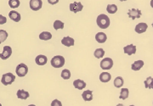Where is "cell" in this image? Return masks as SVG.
<instances>
[{
    "instance_id": "30",
    "label": "cell",
    "mask_w": 153,
    "mask_h": 106,
    "mask_svg": "<svg viewBox=\"0 0 153 106\" xmlns=\"http://www.w3.org/2000/svg\"><path fill=\"white\" fill-rule=\"evenodd\" d=\"M54 28H55V30L63 29L64 28V23L60 21H55L54 22Z\"/></svg>"
},
{
    "instance_id": "5",
    "label": "cell",
    "mask_w": 153,
    "mask_h": 106,
    "mask_svg": "<svg viewBox=\"0 0 153 106\" xmlns=\"http://www.w3.org/2000/svg\"><path fill=\"white\" fill-rule=\"evenodd\" d=\"M113 66V60L111 58H105L100 62V67L104 71H108Z\"/></svg>"
},
{
    "instance_id": "8",
    "label": "cell",
    "mask_w": 153,
    "mask_h": 106,
    "mask_svg": "<svg viewBox=\"0 0 153 106\" xmlns=\"http://www.w3.org/2000/svg\"><path fill=\"white\" fill-rule=\"evenodd\" d=\"M83 6L80 2H74L70 4V10L71 12H74L75 14L79 11H82Z\"/></svg>"
},
{
    "instance_id": "27",
    "label": "cell",
    "mask_w": 153,
    "mask_h": 106,
    "mask_svg": "<svg viewBox=\"0 0 153 106\" xmlns=\"http://www.w3.org/2000/svg\"><path fill=\"white\" fill-rule=\"evenodd\" d=\"M61 77L65 80H68V79L71 78V72L69 70L67 69H65L61 71Z\"/></svg>"
},
{
    "instance_id": "1",
    "label": "cell",
    "mask_w": 153,
    "mask_h": 106,
    "mask_svg": "<svg viewBox=\"0 0 153 106\" xmlns=\"http://www.w3.org/2000/svg\"><path fill=\"white\" fill-rule=\"evenodd\" d=\"M97 25L101 29H106L107 27H109L110 26V19L109 17L107 16L106 15L101 14L97 17L96 20Z\"/></svg>"
},
{
    "instance_id": "4",
    "label": "cell",
    "mask_w": 153,
    "mask_h": 106,
    "mask_svg": "<svg viewBox=\"0 0 153 106\" xmlns=\"http://www.w3.org/2000/svg\"><path fill=\"white\" fill-rule=\"evenodd\" d=\"M16 72L17 76L20 77H25L28 72V67L26 64H20L16 66Z\"/></svg>"
},
{
    "instance_id": "11",
    "label": "cell",
    "mask_w": 153,
    "mask_h": 106,
    "mask_svg": "<svg viewBox=\"0 0 153 106\" xmlns=\"http://www.w3.org/2000/svg\"><path fill=\"white\" fill-rule=\"evenodd\" d=\"M123 51H124L125 54H128V55L134 54L136 53V46H134V44H129L128 46H125L123 48Z\"/></svg>"
},
{
    "instance_id": "19",
    "label": "cell",
    "mask_w": 153,
    "mask_h": 106,
    "mask_svg": "<svg viewBox=\"0 0 153 106\" xmlns=\"http://www.w3.org/2000/svg\"><path fill=\"white\" fill-rule=\"evenodd\" d=\"M29 93L25 91V90H18L17 91V97L20 99H27V98H29Z\"/></svg>"
},
{
    "instance_id": "14",
    "label": "cell",
    "mask_w": 153,
    "mask_h": 106,
    "mask_svg": "<svg viewBox=\"0 0 153 106\" xmlns=\"http://www.w3.org/2000/svg\"><path fill=\"white\" fill-rule=\"evenodd\" d=\"M61 43L63 45H65V46H66V47H71V46L74 45L75 41L71 37H65V38H63L62 40H61Z\"/></svg>"
},
{
    "instance_id": "28",
    "label": "cell",
    "mask_w": 153,
    "mask_h": 106,
    "mask_svg": "<svg viewBox=\"0 0 153 106\" xmlns=\"http://www.w3.org/2000/svg\"><path fill=\"white\" fill-rule=\"evenodd\" d=\"M9 5L12 9L18 8L19 5H20V1L19 0H10L9 1Z\"/></svg>"
},
{
    "instance_id": "39",
    "label": "cell",
    "mask_w": 153,
    "mask_h": 106,
    "mask_svg": "<svg viewBox=\"0 0 153 106\" xmlns=\"http://www.w3.org/2000/svg\"><path fill=\"white\" fill-rule=\"evenodd\" d=\"M152 89H153V87H152Z\"/></svg>"
},
{
    "instance_id": "37",
    "label": "cell",
    "mask_w": 153,
    "mask_h": 106,
    "mask_svg": "<svg viewBox=\"0 0 153 106\" xmlns=\"http://www.w3.org/2000/svg\"><path fill=\"white\" fill-rule=\"evenodd\" d=\"M129 106H135V105H129Z\"/></svg>"
},
{
    "instance_id": "16",
    "label": "cell",
    "mask_w": 153,
    "mask_h": 106,
    "mask_svg": "<svg viewBox=\"0 0 153 106\" xmlns=\"http://www.w3.org/2000/svg\"><path fill=\"white\" fill-rule=\"evenodd\" d=\"M82 98L84 101H91L93 99V93L90 90L83 91L82 93Z\"/></svg>"
},
{
    "instance_id": "7",
    "label": "cell",
    "mask_w": 153,
    "mask_h": 106,
    "mask_svg": "<svg viewBox=\"0 0 153 106\" xmlns=\"http://www.w3.org/2000/svg\"><path fill=\"white\" fill-rule=\"evenodd\" d=\"M12 54V49L10 46H4V50H3V53L0 54V57L2 60H7L9 59L10 57Z\"/></svg>"
},
{
    "instance_id": "15",
    "label": "cell",
    "mask_w": 153,
    "mask_h": 106,
    "mask_svg": "<svg viewBox=\"0 0 153 106\" xmlns=\"http://www.w3.org/2000/svg\"><path fill=\"white\" fill-rule=\"evenodd\" d=\"M73 86L76 88V89L82 90L86 88V83H85V82H83L82 80L76 79V80H75V81L73 82Z\"/></svg>"
},
{
    "instance_id": "18",
    "label": "cell",
    "mask_w": 153,
    "mask_h": 106,
    "mask_svg": "<svg viewBox=\"0 0 153 106\" xmlns=\"http://www.w3.org/2000/svg\"><path fill=\"white\" fill-rule=\"evenodd\" d=\"M111 79V76L108 72H102L100 75V80L101 82H108Z\"/></svg>"
},
{
    "instance_id": "13",
    "label": "cell",
    "mask_w": 153,
    "mask_h": 106,
    "mask_svg": "<svg viewBox=\"0 0 153 106\" xmlns=\"http://www.w3.org/2000/svg\"><path fill=\"white\" fill-rule=\"evenodd\" d=\"M9 16L10 18L12 21H16V22H19L22 19V16L20 15V13H18L16 10H11L10 13H9Z\"/></svg>"
},
{
    "instance_id": "21",
    "label": "cell",
    "mask_w": 153,
    "mask_h": 106,
    "mask_svg": "<svg viewBox=\"0 0 153 106\" xmlns=\"http://www.w3.org/2000/svg\"><path fill=\"white\" fill-rule=\"evenodd\" d=\"M39 38L41 40H44V41L50 40L52 38V34L49 32H43L42 33H40V35H39Z\"/></svg>"
},
{
    "instance_id": "36",
    "label": "cell",
    "mask_w": 153,
    "mask_h": 106,
    "mask_svg": "<svg viewBox=\"0 0 153 106\" xmlns=\"http://www.w3.org/2000/svg\"><path fill=\"white\" fill-rule=\"evenodd\" d=\"M28 106H36V105H28Z\"/></svg>"
},
{
    "instance_id": "2",
    "label": "cell",
    "mask_w": 153,
    "mask_h": 106,
    "mask_svg": "<svg viewBox=\"0 0 153 106\" xmlns=\"http://www.w3.org/2000/svg\"><path fill=\"white\" fill-rule=\"evenodd\" d=\"M51 66L55 68H60L65 65V58L61 55L55 56L51 60Z\"/></svg>"
},
{
    "instance_id": "38",
    "label": "cell",
    "mask_w": 153,
    "mask_h": 106,
    "mask_svg": "<svg viewBox=\"0 0 153 106\" xmlns=\"http://www.w3.org/2000/svg\"><path fill=\"white\" fill-rule=\"evenodd\" d=\"M152 27H153V23H152Z\"/></svg>"
},
{
    "instance_id": "32",
    "label": "cell",
    "mask_w": 153,
    "mask_h": 106,
    "mask_svg": "<svg viewBox=\"0 0 153 106\" xmlns=\"http://www.w3.org/2000/svg\"><path fill=\"white\" fill-rule=\"evenodd\" d=\"M5 22H6V18L1 15H0V24H1V25H3V24H4Z\"/></svg>"
},
{
    "instance_id": "20",
    "label": "cell",
    "mask_w": 153,
    "mask_h": 106,
    "mask_svg": "<svg viewBox=\"0 0 153 106\" xmlns=\"http://www.w3.org/2000/svg\"><path fill=\"white\" fill-rule=\"evenodd\" d=\"M143 66H144V61L143 60H137L134 64H132L131 68L133 71H140L143 67Z\"/></svg>"
},
{
    "instance_id": "25",
    "label": "cell",
    "mask_w": 153,
    "mask_h": 106,
    "mask_svg": "<svg viewBox=\"0 0 153 106\" xmlns=\"http://www.w3.org/2000/svg\"><path fill=\"white\" fill-rule=\"evenodd\" d=\"M94 57H96L97 59L102 58L105 55V50L103 49H97L96 50L94 51Z\"/></svg>"
},
{
    "instance_id": "33",
    "label": "cell",
    "mask_w": 153,
    "mask_h": 106,
    "mask_svg": "<svg viewBox=\"0 0 153 106\" xmlns=\"http://www.w3.org/2000/svg\"><path fill=\"white\" fill-rule=\"evenodd\" d=\"M50 4H56V3H58V1H55V2H51V1H49Z\"/></svg>"
},
{
    "instance_id": "3",
    "label": "cell",
    "mask_w": 153,
    "mask_h": 106,
    "mask_svg": "<svg viewBox=\"0 0 153 106\" xmlns=\"http://www.w3.org/2000/svg\"><path fill=\"white\" fill-rule=\"evenodd\" d=\"M16 80V77L14 74L12 73H6V74H4L2 76V78H1V82L4 84V85H10L12 84Z\"/></svg>"
},
{
    "instance_id": "23",
    "label": "cell",
    "mask_w": 153,
    "mask_h": 106,
    "mask_svg": "<svg viewBox=\"0 0 153 106\" xmlns=\"http://www.w3.org/2000/svg\"><path fill=\"white\" fill-rule=\"evenodd\" d=\"M144 83H145L146 88H150V89H152L153 87V77H147V78L145 80Z\"/></svg>"
},
{
    "instance_id": "9",
    "label": "cell",
    "mask_w": 153,
    "mask_h": 106,
    "mask_svg": "<svg viewBox=\"0 0 153 106\" xmlns=\"http://www.w3.org/2000/svg\"><path fill=\"white\" fill-rule=\"evenodd\" d=\"M147 28H148V25L146 24V23L140 22V23H139V24H137L136 26H135V28H134V31L136 32L137 33L141 34L143 33V32H146Z\"/></svg>"
},
{
    "instance_id": "31",
    "label": "cell",
    "mask_w": 153,
    "mask_h": 106,
    "mask_svg": "<svg viewBox=\"0 0 153 106\" xmlns=\"http://www.w3.org/2000/svg\"><path fill=\"white\" fill-rule=\"evenodd\" d=\"M51 106H62V104L60 100L58 99H55V100L52 101L51 103Z\"/></svg>"
},
{
    "instance_id": "22",
    "label": "cell",
    "mask_w": 153,
    "mask_h": 106,
    "mask_svg": "<svg viewBox=\"0 0 153 106\" xmlns=\"http://www.w3.org/2000/svg\"><path fill=\"white\" fill-rule=\"evenodd\" d=\"M124 84V81H123V77H116V79L114 80V86L116 88H120L123 87V85Z\"/></svg>"
},
{
    "instance_id": "12",
    "label": "cell",
    "mask_w": 153,
    "mask_h": 106,
    "mask_svg": "<svg viewBox=\"0 0 153 106\" xmlns=\"http://www.w3.org/2000/svg\"><path fill=\"white\" fill-rule=\"evenodd\" d=\"M35 61H36V64L38 65V66H44L45 64H47L48 58H47L45 55L40 54V55H38L37 57H36Z\"/></svg>"
},
{
    "instance_id": "26",
    "label": "cell",
    "mask_w": 153,
    "mask_h": 106,
    "mask_svg": "<svg viewBox=\"0 0 153 106\" xmlns=\"http://www.w3.org/2000/svg\"><path fill=\"white\" fill-rule=\"evenodd\" d=\"M106 10L109 14H115L116 12L117 11V7L116 4H108Z\"/></svg>"
},
{
    "instance_id": "34",
    "label": "cell",
    "mask_w": 153,
    "mask_h": 106,
    "mask_svg": "<svg viewBox=\"0 0 153 106\" xmlns=\"http://www.w3.org/2000/svg\"><path fill=\"white\" fill-rule=\"evenodd\" d=\"M151 6H152V7L153 8V0H152V1H151Z\"/></svg>"
},
{
    "instance_id": "10",
    "label": "cell",
    "mask_w": 153,
    "mask_h": 106,
    "mask_svg": "<svg viewBox=\"0 0 153 106\" xmlns=\"http://www.w3.org/2000/svg\"><path fill=\"white\" fill-rule=\"evenodd\" d=\"M128 15L132 20H135L136 18H140L141 17V11L137 9H132L128 12Z\"/></svg>"
},
{
    "instance_id": "29",
    "label": "cell",
    "mask_w": 153,
    "mask_h": 106,
    "mask_svg": "<svg viewBox=\"0 0 153 106\" xmlns=\"http://www.w3.org/2000/svg\"><path fill=\"white\" fill-rule=\"evenodd\" d=\"M8 38V33L4 30H0V43H4Z\"/></svg>"
},
{
    "instance_id": "6",
    "label": "cell",
    "mask_w": 153,
    "mask_h": 106,
    "mask_svg": "<svg viewBox=\"0 0 153 106\" xmlns=\"http://www.w3.org/2000/svg\"><path fill=\"white\" fill-rule=\"evenodd\" d=\"M29 4H30L31 10H33L34 11H37V10H41L42 5H43V2L41 0H31Z\"/></svg>"
},
{
    "instance_id": "24",
    "label": "cell",
    "mask_w": 153,
    "mask_h": 106,
    "mask_svg": "<svg viewBox=\"0 0 153 106\" xmlns=\"http://www.w3.org/2000/svg\"><path fill=\"white\" fill-rule=\"evenodd\" d=\"M128 94H129L128 89V88H123V89L121 90L119 98H120L121 99H126L128 97Z\"/></svg>"
},
{
    "instance_id": "35",
    "label": "cell",
    "mask_w": 153,
    "mask_h": 106,
    "mask_svg": "<svg viewBox=\"0 0 153 106\" xmlns=\"http://www.w3.org/2000/svg\"><path fill=\"white\" fill-rule=\"evenodd\" d=\"M117 106H124V105H122V104H118Z\"/></svg>"
},
{
    "instance_id": "17",
    "label": "cell",
    "mask_w": 153,
    "mask_h": 106,
    "mask_svg": "<svg viewBox=\"0 0 153 106\" xmlns=\"http://www.w3.org/2000/svg\"><path fill=\"white\" fill-rule=\"evenodd\" d=\"M95 39L99 43H104L105 42L107 39V37L104 32H98L95 35Z\"/></svg>"
}]
</instances>
